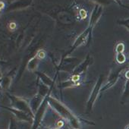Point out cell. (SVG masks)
Instances as JSON below:
<instances>
[{
    "label": "cell",
    "instance_id": "7c38bea8",
    "mask_svg": "<svg viewBox=\"0 0 129 129\" xmlns=\"http://www.w3.org/2000/svg\"><path fill=\"white\" fill-rule=\"evenodd\" d=\"M72 80L74 82L76 83L77 81H78L80 80V75H74V76L72 77Z\"/></svg>",
    "mask_w": 129,
    "mask_h": 129
},
{
    "label": "cell",
    "instance_id": "9c48e42d",
    "mask_svg": "<svg viewBox=\"0 0 129 129\" xmlns=\"http://www.w3.org/2000/svg\"><path fill=\"white\" fill-rule=\"evenodd\" d=\"M37 64H38V60L36 58H33L32 61H30V62L29 63V69H31V70H34L36 68Z\"/></svg>",
    "mask_w": 129,
    "mask_h": 129
},
{
    "label": "cell",
    "instance_id": "8992f818",
    "mask_svg": "<svg viewBox=\"0 0 129 129\" xmlns=\"http://www.w3.org/2000/svg\"><path fill=\"white\" fill-rule=\"evenodd\" d=\"M128 97H129V80H127V82L125 83V87H124V90L123 95H122L123 101L127 100Z\"/></svg>",
    "mask_w": 129,
    "mask_h": 129
},
{
    "label": "cell",
    "instance_id": "9a60e30c",
    "mask_svg": "<svg viewBox=\"0 0 129 129\" xmlns=\"http://www.w3.org/2000/svg\"><path fill=\"white\" fill-rule=\"evenodd\" d=\"M125 129H129V125H128V126H127V127H126V128H125Z\"/></svg>",
    "mask_w": 129,
    "mask_h": 129
},
{
    "label": "cell",
    "instance_id": "52a82bcc",
    "mask_svg": "<svg viewBox=\"0 0 129 129\" xmlns=\"http://www.w3.org/2000/svg\"><path fill=\"white\" fill-rule=\"evenodd\" d=\"M61 85V88H68V87H72L73 86H75V85H77V84L71 79L69 81H63Z\"/></svg>",
    "mask_w": 129,
    "mask_h": 129
},
{
    "label": "cell",
    "instance_id": "277c9868",
    "mask_svg": "<svg viewBox=\"0 0 129 129\" xmlns=\"http://www.w3.org/2000/svg\"><path fill=\"white\" fill-rule=\"evenodd\" d=\"M92 61H93V58H92L90 55H88V56L87 57V58L84 59V61H82V62L79 64V66H78L73 70V74H74V75H80L81 74L84 73V72L87 69V68L91 64V63L93 62Z\"/></svg>",
    "mask_w": 129,
    "mask_h": 129
},
{
    "label": "cell",
    "instance_id": "8fae6325",
    "mask_svg": "<svg viewBox=\"0 0 129 129\" xmlns=\"http://www.w3.org/2000/svg\"><path fill=\"white\" fill-rule=\"evenodd\" d=\"M45 55H46L45 52L43 51V50L40 51V52H38V54H37V57H38L39 58H43L45 57Z\"/></svg>",
    "mask_w": 129,
    "mask_h": 129
},
{
    "label": "cell",
    "instance_id": "ba28073f",
    "mask_svg": "<svg viewBox=\"0 0 129 129\" xmlns=\"http://www.w3.org/2000/svg\"><path fill=\"white\" fill-rule=\"evenodd\" d=\"M116 61L118 64H123L126 61V57L123 53H117L116 55Z\"/></svg>",
    "mask_w": 129,
    "mask_h": 129
},
{
    "label": "cell",
    "instance_id": "7a4b0ae2",
    "mask_svg": "<svg viewBox=\"0 0 129 129\" xmlns=\"http://www.w3.org/2000/svg\"><path fill=\"white\" fill-rule=\"evenodd\" d=\"M103 81H104V75H100L93 90H92V93L89 97V100L87 101V113H90L91 111H92V109H93V104L95 103V101L97 99V96H98V94L100 92V90L102 88V84L103 83Z\"/></svg>",
    "mask_w": 129,
    "mask_h": 129
},
{
    "label": "cell",
    "instance_id": "5bb4252c",
    "mask_svg": "<svg viewBox=\"0 0 129 129\" xmlns=\"http://www.w3.org/2000/svg\"><path fill=\"white\" fill-rule=\"evenodd\" d=\"M125 77L127 78V80H129V71H127V72L125 73Z\"/></svg>",
    "mask_w": 129,
    "mask_h": 129
},
{
    "label": "cell",
    "instance_id": "6da1fadb",
    "mask_svg": "<svg viewBox=\"0 0 129 129\" xmlns=\"http://www.w3.org/2000/svg\"><path fill=\"white\" fill-rule=\"evenodd\" d=\"M47 102L51 106L52 108L62 118L69 122V125L73 129H79L80 128V121L79 119L72 112V111L64 106L63 103L57 100L53 97H49Z\"/></svg>",
    "mask_w": 129,
    "mask_h": 129
},
{
    "label": "cell",
    "instance_id": "30bf717a",
    "mask_svg": "<svg viewBox=\"0 0 129 129\" xmlns=\"http://www.w3.org/2000/svg\"><path fill=\"white\" fill-rule=\"evenodd\" d=\"M124 49V46L123 43H118L116 46V52L117 53H123Z\"/></svg>",
    "mask_w": 129,
    "mask_h": 129
},
{
    "label": "cell",
    "instance_id": "5b68a950",
    "mask_svg": "<svg viewBox=\"0 0 129 129\" xmlns=\"http://www.w3.org/2000/svg\"><path fill=\"white\" fill-rule=\"evenodd\" d=\"M40 78L42 79V81L43 82V84H45L46 86H51L52 84V81L51 80L50 78H49L47 75H44V74H42V73H40Z\"/></svg>",
    "mask_w": 129,
    "mask_h": 129
},
{
    "label": "cell",
    "instance_id": "2e32d148",
    "mask_svg": "<svg viewBox=\"0 0 129 129\" xmlns=\"http://www.w3.org/2000/svg\"><path fill=\"white\" fill-rule=\"evenodd\" d=\"M54 129H58V128H54Z\"/></svg>",
    "mask_w": 129,
    "mask_h": 129
},
{
    "label": "cell",
    "instance_id": "4fadbf2b",
    "mask_svg": "<svg viewBox=\"0 0 129 129\" xmlns=\"http://www.w3.org/2000/svg\"><path fill=\"white\" fill-rule=\"evenodd\" d=\"M58 127H61L62 125H63V121H58Z\"/></svg>",
    "mask_w": 129,
    "mask_h": 129
},
{
    "label": "cell",
    "instance_id": "3957f363",
    "mask_svg": "<svg viewBox=\"0 0 129 129\" xmlns=\"http://www.w3.org/2000/svg\"><path fill=\"white\" fill-rule=\"evenodd\" d=\"M124 70V69L122 68H120L117 70H115V71H112L110 75H109V77L107 79V82L106 83V84L104 85V87H103L100 90V92H103L108 89H109L110 87H112V86H114L115 84V83L117 82L119 76H120V74L121 72Z\"/></svg>",
    "mask_w": 129,
    "mask_h": 129
}]
</instances>
